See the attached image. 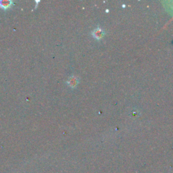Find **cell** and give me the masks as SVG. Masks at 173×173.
Instances as JSON below:
<instances>
[{"mask_svg": "<svg viewBox=\"0 0 173 173\" xmlns=\"http://www.w3.org/2000/svg\"><path fill=\"white\" fill-rule=\"evenodd\" d=\"M12 4L13 2L10 0H4V1L1 0V1H0V7L4 10H7L12 6Z\"/></svg>", "mask_w": 173, "mask_h": 173, "instance_id": "cell-3", "label": "cell"}, {"mask_svg": "<svg viewBox=\"0 0 173 173\" xmlns=\"http://www.w3.org/2000/svg\"><path fill=\"white\" fill-rule=\"evenodd\" d=\"M79 82L78 77L75 76H72L70 77L68 81H67V84H68L71 88H75L77 84Z\"/></svg>", "mask_w": 173, "mask_h": 173, "instance_id": "cell-2", "label": "cell"}, {"mask_svg": "<svg viewBox=\"0 0 173 173\" xmlns=\"http://www.w3.org/2000/svg\"><path fill=\"white\" fill-rule=\"evenodd\" d=\"M91 35L95 39H101L104 35V31L102 29V28L98 27L93 30L91 32Z\"/></svg>", "mask_w": 173, "mask_h": 173, "instance_id": "cell-1", "label": "cell"}]
</instances>
